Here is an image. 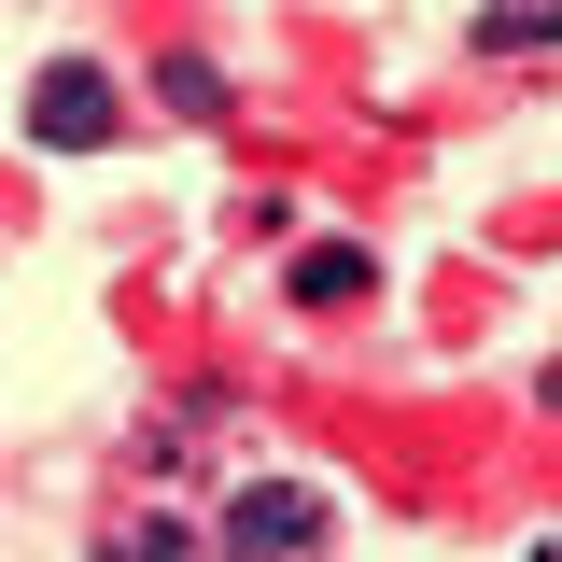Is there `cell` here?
<instances>
[{
  "label": "cell",
  "instance_id": "1",
  "mask_svg": "<svg viewBox=\"0 0 562 562\" xmlns=\"http://www.w3.org/2000/svg\"><path fill=\"white\" fill-rule=\"evenodd\" d=\"M324 492L310 479H239L225 492V562H295V549H324Z\"/></svg>",
  "mask_w": 562,
  "mask_h": 562
},
{
  "label": "cell",
  "instance_id": "2",
  "mask_svg": "<svg viewBox=\"0 0 562 562\" xmlns=\"http://www.w3.org/2000/svg\"><path fill=\"white\" fill-rule=\"evenodd\" d=\"M29 140H43V155H99V140H113V70L99 57L29 70Z\"/></svg>",
  "mask_w": 562,
  "mask_h": 562
},
{
  "label": "cell",
  "instance_id": "3",
  "mask_svg": "<svg viewBox=\"0 0 562 562\" xmlns=\"http://www.w3.org/2000/svg\"><path fill=\"white\" fill-rule=\"evenodd\" d=\"M366 239H310V254H295V310H338V295H366Z\"/></svg>",
  "mask_w": 562,
  "mask_h": 562
},
{
  "label": "cell",
  "instance_id": "4",
  "mask_svg": "<svg viewBox=\"0 0 562 562\" xmlns=\"http://www.w3.org/2000/svg\"><path fill=\"white\" fill-rule=\"evenodd\" d=\"M479 43H492V57H535V43H562V0H492Z\"/></svg>",
  "mask_w": 562,
  "mask_h": 562
},
{
  "label": "cell",
  "instance_id": "5",
  "mask_svg": "<svg viewBox=\"0 0 562 562\" xmlns=\"http://www.w3.org/2000/svg\"><path fill=\"white\" fill-rule=\"evenodd\" d=\"M155 99H169V113H225V70H211V57H169V70H155Z\"/></svg>",
  "mask_w": 562,
  "mask_h": 562
},
{
  "label": "cell",
  "instance_id": "6",
  "mask_svg": "<svg viewBox=\"0 0 562 562\" xmlns=\"http://www.w3.org/2000/svg\"><path fill=\"white\" fill-rule=\"evenodd\" d=\"M99 562H198V535H183V520H140V535H113Z\"/></svg>",
  "mask_w": 562,
  "mask_h": 562
},
{
  "label": "cell",
  "instance_id": "7",
  "mask_svg": "<svg viewBox=\"0 0 562 562\" xmlns=\"http://www.w3.org/2000/svg\"><path fill=\"white\" fill-rule=\"evenodd\" d=\"M535 562H562V549H535Z\"/></svg>",
  "mask_w": 562,
  "mask_h": 562
}]
</instances>
